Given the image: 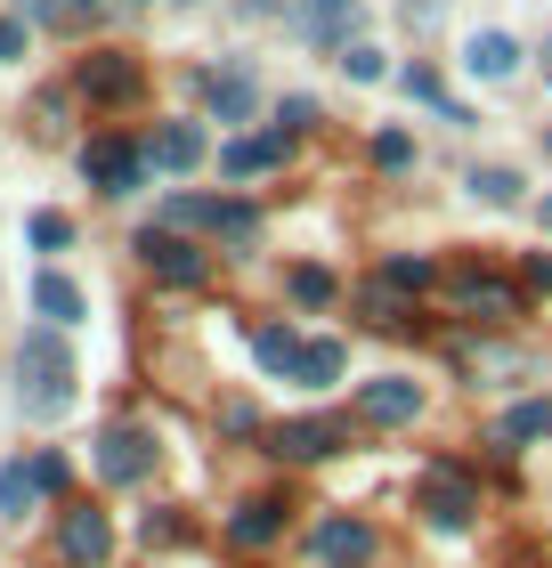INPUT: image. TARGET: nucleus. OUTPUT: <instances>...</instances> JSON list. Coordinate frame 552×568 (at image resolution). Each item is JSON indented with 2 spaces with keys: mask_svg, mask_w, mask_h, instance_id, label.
Segmentation results:
<instances>
[{
  "mask_svg": "<svg viewBox=\"0 0 552 568\" xmlns=\"http://www.w3.org/2000/svg\"><path fill=\"white\" fill-rule=\"evenodd\" d=\"M17 406H24V423H58L73 406V357L58 342V325H33L17 342Z\"/></svg>",
  "mask_w": 552,
  "mask_h": 568,
  "instance_id": "nucleus-1",
  "label": "nucleus"
},
{
  "mask_svg": "<svg viewBox=\"0 0 552 568\" xmlns=\"http://www.w3.org/2000/svg\"><path fill=\"white\" fill-rule=\"evenodd\" d=\"M309 560L318 568H374L382 536H374V520H358V511H325V520L309 528Z\"/></svg>",
  "mask_w": 552,
  "mask_h": 568,
  "instance_id": "nucleus-2",
  "label": "nucleus"
},
{
  "mask_svg": "<svg viewBox=\"0 0 552 568\" xmlns=\"http://www.w3.org/2000/svg\"><path fill=\"white\" fill-rule=\"evenodd\" d=\"M163 220H171V227H212L220 244H252V236H260V212H252V203H220V195H171Z\"/></svg>",
  "mask_w": 552,
  "mask_h": 568,
  "instance_id": "nucleus-3",
  "label": "nucleus"
},
{
  "mask_svg": "<svg viewBox=\"0 0 552 568\" xmlns=\"http://www.w3.org/2000/svg\"><path fill=\"white\" fill-rule=\"evenodd\" d=\"M423 520L431 528H471L480 520V487H471L463 463H431L423 471Z\"/></svg>",
  "mask_w": 552,
  "mask_h": 568,
  "instance_id": "nucleus-4",
  "label": "nucleus"
},
{
  "mask_svg": "<svg viewBox=\"0 0 552 568\" xmlns=\"http://www.w3.org/2000/svg\"><path fill=\"white\" fill-rule=\"evenodd\" d=\"M82 171H90V187H98V195H139V179H147V146H130V139H98V146H82Z\"/></svg>",
  "mask_w": 552,
  "mask_h": 568,
  "instance_id": "nucleus-5",
  "label": "nucleus"
},
{
  "mask_svg": "<svg viewBox=\"0 0 552 568\" xmlns=\"http://www.w3.org/2000/svg\"><path fill=\"white\" fill-rule=\"evenodd\" d=\"M98 471H107L114 487H139V479L154 471V430H139V423L98 430Z\"/></svg>",
  "mask_w": 552,
  "mask_h": 568,
  "instance_id": "nucleus-6",
  "label": "nucleus"
},
{
  "mask_svg": "<svg viewBox=\"0 0 552 568\" xmlns=\"http://www.w3.org/2000/svg\"><path fill=\"white\" fill-rule=\"evenodd\" d=\"M107 552H114V528H107V511L73 504L66 520H58V560H66V568H98Z\"/></svg>",
  "mask_w": 552,
  "mask_h": 568,
  "instance_id": "nucleus-7",
  "label": "nucleus"
},
{
  "mask_svg": "<svg viewBox=\"0 0 552 568\" xmlns=\"http://www.w3.org/2000/svg\"><path fill=\"white\" fill-rule=\"evenodd\" d=\"M139 261L163 276V284H203V268H212L188 236H171V227H139Z\"/></svg>",
  "mask_w": 552,
  "mask_h": 568,
  "instance_id": "nucleus-8",
  "label": "nucleus"
},
{
  "mask_svg": "<svg viewBox=\"0 0 552 568\" xmlns=\"http://www.w3.org/2000/svg\"><path fill=\"white\" fill-rule=\"evenodd\" d=\"M358 415H365V423H382V430L414 423V415H423V382H407V374H382V382H365Z\"/></svg>",
  "mask_w": 552,
  "mask_h": 568,
  "instance_id": "nucleus-9",
  "label": "nucleus"
},
{
  "mask_svg": "<svg viewBox=\"0 0 552 568\" xmlns=\"http://www.w3.org/2000/svg\"><path fill=\"white\" fill-rule=\"evenodd\" d=\"M269 455H284V463H325V455H341V423H318V415L277 423L269 430Z\"/></svg>",
  "mask_w": 552,
  "mask_h": 568,
  "instance_id": "nucleus-10",
  "label": "nucleus"
},
{
  "mask_svg": "<svg viewBox=\"0 0 552 568\" xmlns=\"http://www.w3.org/2000/svg\"><path fill=\"white\" fill-rule=\"evenodd\" d=\"M520 58H529V49H520L512 33H495V24L463 41V73H471V82H512V73H520Z\"/></svg>",
  "mask_w": 552,
  "mask_h": 568,
  "instance_id": "nucleus-11",
  "label": "nucleus"
},
{
  "mask_svg": "<svg viewBox=\"0 0 552 568\" xmlns=\"http://www.w3.org/2000/svg\"><path fill=\"white\" fill-rule=\"evenodd\" d=\"M446 301H455V308H471L480 325H504V317H520V293H512V284H495V276H455V284H446Z\"/></svg>",
  "mask_w": 552,
  "mask_h": 568,
  "instance_id": "nucleus-12",
  "label": "nucleus"
},
{
  "mask_svg": "<svg viewBox=\"0 0 552 568\" xmlns=\"http://www.w3.org/2000/svg\"><path fill=\"white\" fill-rule=\"evenodd\" d=\"M73 82H82V98H130V90H139V65H130L122 49H98V58H82Z\"/></svg>",
  "mask_w": 552,
  "mask_h": 568,
  "instance_id": "nucleus-13",
  "label": "nucleus"
},
{
  "mask_svg": "<svg viewBox=\"0 0 552 568\" xmlns=\"http://www.w3.org/2000/svg\"><path fill=\"white\" fill-rule=\"evenodd\" d=\"M284 154H293V139H284V131H277V139H228V146H220V171H228V179H260V171H277Z\"/></svg>",
  "mask_w": 552,
  "mask_h": 568,
  "instance_id": "nucleus-14",
  "label": "nucleus"
},
{
  "mask_svg": "<svg viewBox=\"0 0 552 568\" xmlns=\"http://www.w3.org/2000/svg\"><path fill=\"white\" fill-rule=\"evenodd\" d=\"M147 163L154 171H195L203 163V131H195V122H163V131L147 139Z\"/></svg>",
  "mask_w": 552,
  "mask_h": 568,
  "instance_id": "nucleus-15",
  "label": "nucleus"
},
{
  "mask_svg": "<svg viewBox=\"0 0 552 568\" xmlns=\"http://www.w3.org/2000/svg\"><path fill=\"white\" fill-rule=\"evenodd\" d=\"M33 308H41V317L58 325V333H66V325H82V284L58 276V268H41V276H33Z\"/></svg>",
  "mask_w": 552,
  "mask_h": 568,
  "instance_id": "nucleus-16",
  "label": "nucleus"
},
{
  "mask_svg": "<svg viewBox=\"0 0 552 568\" xmlns=\"http://www.w3.org/2000/svg\"><path fill=\"white\" fill-rule=\"evenodd\" d=\"M277 528H284V504L260 496V504H244V511L228 520V545H235V552H260V545H277Z\"/></svg>",
  "mask_w": 552,
  "mask_h": 568,
  "instance_id": "nucleus-17",
  "label": "nucleus"
},
{
  "mask_svg": "<svg viewBox=\"0 0 552 568\" xmlns=\"http://www.w3.org/2000/svg\"><path fill=\"white\" fill-rule=\"evenodd\" d=\"M203 98H212V114H220V122H244V114L260 106V90H252V73H244V65L212 73V82H203Z\"/></svg>",
  "mask_w": 552,
  "mask_h": 568,
  "instance_id": "nucleus-18",
  "label": "nucleus"
},
{
  "mask_svg": "<svg viewBox=\"0 0 552 568\" xmlns=\"http://www.w3.org/2000/svg\"><path fill=\"white\" fill-rule=\"evenodd\" d=\"M49 496V487H41V471H33V463H0V520H24V511H33Z\"/></svg>",
  "mask_w": 552,
  "mask_h": 568,
  "instance_id": "nucleus-19",
  "label": "nucleus"
},
{
  "mask_svg": "<svg viewBox=\"0 0 552 568\" xmlns=\"http://www.w3.org/2000/svg\"><path fill=\"white\" fill-rule=\"evenodd\" d=\"M341 366H350V349H341V342H301V366H293V382H301V390H333V382H341Z\"/></svg>",
  "mask_w": 552,
  "mask_h": 568,
  "instance_id": "nucleus-20",
  "label": "nucleus"
},
{
  "mask_svg": "<svg viewBox=\"0 0 552 568\" xmlns=\"http://www.w3.org/2000/svg\"><path fill=\"white\" fill-rule=\"evenodd\" d=\"M252 357H260L269 374L293 382V366H301V333H293V325H252Z\"/></svg>",
  "mask_w": 552,
  "mask_h": 568,
  "instance_id": "nucleus-21",
  "label": "nucleus"
},
{
  "mask_svg": "<svg viewBox=\"0 0 552 568\" xmlns=\"http://www.w3.org/2000/svg\"><path fill=\"white\" fill-rule=\"evenodd\" d=\"M495 438L504 447H520V438H552V398H520L504 423H495Z\"/></svg>",
  "mask_w": 552,
  "mask_h": 568,
  "instance_id": "nucleus-22",
  "label": "nucleus"
},
{
  "mask_svg": "<svg viewBox=\"0 0 552 568\" xmlns=\"http://www.w3.org/2000/svg\"><path fill=\"white\" fill-rule=\"evenodd\" d=\"M471 195H480V203H520V171L480 163V171H471Z\"/></svg>",
  "mask_w": 552,
  "mask_h": 568,
  "instance_id": "nucleus-23",
  "label": "nucleus"
},
{
  "mask_svg": "<svg viewBox=\"0 0 552 568\" xmlns=\"http://www.w3.org/2000/svg\"><path fill=\"white\" fill-rule=\"evenodd\" d=\"M24 236H33V252H66L73 244V220L66 212H33V220H24Z\"/></svg>",
  "mask_w": 552,
  "mask_h": 568,
  "instance_id": "nucleus-24",
  "label": "nucleus"
},
{
  "mask_svg": "<svg viewBox=\"0 0 552 568\" xmlns=\"http://www.w3.org/2000/svg\"><path fill=\"white\" fill-rule=\"evenodd\" d=\"M341 73H350V82H382V49L374 41H350V49H341Z\"/></svg>",
  "mask_w": 552,
  "mask_h": 568,
  "instance_id": "nucleus-25",
  "label": "nucleus"
},
{
  "mask_svg": "<svg viewBox=\"0 0 552 568\" xmlns=\"http://www.w3.org/2000/svg\"><path fill=\"white\" fill-rule=\"evenodd\" d=\"M382 284H399V293H423V284H431V261H414V252H399V261L382 268Z\"/></svg>",
  "mask_w": 552,
  "mask_h": 568,
  "instance_id": "nucleus-26",
  "label": "nucleus"
},
{
  "mask_svg": "<svg viewBox=\"0 0 552 568\" xmlns=\"http://www.w3.org/2000/svg\"><path fill=\"white\" fill-rule=\"evenodd\" d=\"M277 131H284V139L318 131V98H284V106H277Z\"/></svg>",
  "mask_w": 552,
  "mask_h": 568,
  "instance_id": "nucleus-27",
  "label": "nucleus"
},
{
  "mask_svg": "<svg viewBox=\"0 0 552 568\" xmlns=\"http://www.w3.org/2000/svg\"><path fill=\"white\" fill-rule=\"evenodd\" d=\"M293 301H301V308H325V301H333V276H325V268H293Z\"/></svg>",
  "mask_w": 552,
  "mask_h": 568,
  "instance_id": "nucleus-28",
  "label": "nucleus"
},
{
  "mask_svg": "<svg viewBox=\"0 0 552 568\" xmlns=\"http://www.w3.org/2000/svg\"><path fill=\"white\" fill-rule=\"evenodd\" d=\"M374 163H382V171H407V163H414V139H407V131H382V139H374Z\"/></svg>",
  "mask_w": 552,
  "mask_h": 568,
  "instance_id": "nucleus-29",
  "label": "nucleus"
},
{
  "mask_svg": "<svg viewBox=\"0 0 552 568\" xmlns=\"http://www.w3.org/2000/svg\"><path fill=\"white\" fill-rule=\"evenodd\" d=\"M33 471H41V487H49V496H66V479H73L58 447H41V455H33Z\"/></svg>",
  "mask_w": 552,
  "mask_h": 568,
  "instance_id": "nucleus-30",
  "label": "nucleus"
},
{
  "mask_svg": "<svg viewBox=\"0 0 552 568\" xmlns=\"http://www.w3.org/2000/svg\"><path fill=\"white\" fill-rule=\"evenodd\" d=\"M407 98H423V106H446V90H439V73H431V65H407Z\"/></svg>",
  "mask_w": 552,
  "mask_h": 568,
  "instance_id": "nucleus-31",
  "label": "nucleus"
},
{
  "mask_svg": "<svg viewBox=\"0 0 552 568\" xmlns=\"http://www.w3.org/2000/svg\"><path fill=\"white\" fill-rule=\"evenodd\" d=\"M17 49H24V24H17V17H0V65H17Z\"/></svg>",
  "mask_w": 552,
  "mask_h": 568,
  "instance_id": "nucleus-32",
  "label": "nucleus"
},
{
  "mask_svg": "<svg viewBox=\"0 0 552 568\" xmlns=\"http://www.w3.org/2000/svg\"><path fill=\"white\" fill-rule=\"evenodd\" d=\"M529 284H536V293H552V261H529Z\"/></svg>",
  "mask_w": 552,
  "mask_h": 568,
  "instance_id": "nucleus-33",
  "label": "nucleus"
},
{
  "mask_svg": "<svg viewBox=\"0 0 552 568\" xmlns=\"http://www.w3.org/2000/svg\"><path fill=\"white\" fill-rule=\"evenodd\" d=\"M318 9H350V0H318Z\"/></svg>",
  "mask_w": 552,
  "mask_h": 568,
  "instance_id": "nucleus-34",
  "label": "nucleus"
},
{
  "mask_svg": "<svg viewBox=\"0 0 552 568\" xmlns=\"http://www.w3.org/2000/svg\"><path fill=\"white\" fill-rule=\"evenodd\" d=\"M544 227H552V203H544Z\"/></svg>",
  "mask_w": 552,
  "mask_h": 568,
  "instance_id": "nucleus-35",
  "label": "nucleus"
},
{
  "mask_svg": "<svg viewBox=\"0 0 552 568\" xmlns=\"http://www.w3.org/2000/svg\"><path fill=\"white\" fill-rule=\"evenodd\" d=\"M82 9H90V0H82Z\"/></svg>",
  "mask_w": 552,
  "mask_h": 568,
  "instance_id": "nucleus-36",
  "label": "nucleus"
}]
</instances>
